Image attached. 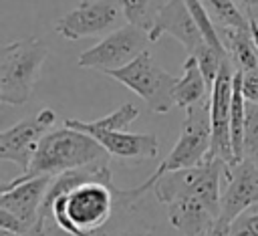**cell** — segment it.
<instances>
[{"instance_id":"29","label":"cell","mask_w":258,"mask_h":236,"mask_svg":"<svg viewBox=\"0 0 258 236\" xmlns=\"http://www.w3.org/2000/svg\"><path fill=\"white\" fill-rule=\"evenodd\" d=\"M256 167H258V161H256Z\"/></svg>"},{"instance_id":"11","label":"cell","mask_w":258,"mask_h":236,"mask_svg":"<svg viewBox=\"0 0 258 236\" xmlns=\"http://www.w3.org/2000/svg\"><path fill=\"white\" fill-rule=\"evenodd\" d=\"M161 34H169L171 38L181 42L187 54H196L204 44H208L183 0H167L157 8L153 24L149 28L151 42L159 40Z\"/></svg>"},{"instance_id":"3","label":"cell","mask_w":258,"mask_h":236,"mask_svg":"<svg viewBox=\"0 0 258 236\" xmlns=\"http://www.w3.org/2000/svg\"><path fill=\"white\" fill-rule=\"evenodd\" d=\"M109 151L89 133L62 125L60 129H50L22 175L14 180H32L38 175H58L69 169L105 163L109 161Z\"/></svg>"},{"instance_id":"2","label":"cell","mask_w":258,"mask_h":236,"mask_svg":"<svg viewBox=\"0 0 258 236\" xmlns=\"http://www.w3.org/2000/svg\"><path fill=\"white\" fill-rule=\"evenodd\" d=\"M232 165L208 159L200 165L163 173L155 186V198L167 206L169 224L183 236H202L222 216V190Z\"/></svg>"},{"instance_id":"30","label":"cell","mask_w":258,"mask_h":236,"mask_svg":"<svg viewBox=\"0 0 258 236\" xmlns=\"http://www.w3.org/2000/svg\"><path fill=\"white\" fill-rule=\"evenodd\" d=\"M202 236H204V234H202Z\"/></svg>"},{"instance_id":"18","label":"cell","mask_w":258,"mask_h":236,"mask_svg":"<svg viewBox=\"0 0 258 236\" xmlns=\"http://www.w3.org/2000/svg\"><path fill=\"white\" fill-rule=\"evenodd\" d=\"M206 10L210 12L216 26H236V28H248L250 20L242 12L236 0H202Z\"/></svg>"},{"instance_id":"8","label":"cell","mask_w":258,"mask_h":236,"mask_svg":"<svg viewBox=\"0 0 258 236\" xmlns=\"http://www.w3.org/2000/svg\"><path fill=\"white\" fill-rule=\"evenodd\" d=\"M125 12L121 0H81L71 12L54 22L56 34L69 40L107 36L123 26Z\"/></svg>"},{"instance_id":"23","label":"cell","mask_w":258,"mask_h":236,"mask_svg":"<svg viewBox=\"0 0 258 236\" xmlns=\"http://www.w3.org/2000/svg\"><path fill=\"white\" fill-rule=\"evenodd\" d=\"M32 226H28L26 222H22L18 216H14L8 210L0 208V232L4 234H12V236H20L24 232H28Z\"/></svg>"},{"instance_id":"25","label":"cell","mask_w":258,"mask_h":236,"mask_svg":"<svg viewBox=\"0 0 258 236\" xmlns=\"http://www.w3.org/2000/svg\"><path fill=\"white\" fill-rule=\"evenodd\" d=\"M204 236H232V222L220 216V218L208 228V232H206Z\"/></svg>"},{"instance_id":"22","label":"cell","mask_w":258,"mask_h":236,"mask_svg":"<svg viewBox=\"0 0 258 236\" xmlns=\"http://www.w3.org/2000/svg\"><path fill=\"white\" fill-rule=\"evenodd\" d=\"M232 236H258V210H246L232 220Z\"/></svg>"},{"instance_id":"27","label":"cell","mask_w":258,"mask_h":236,"mask_svg":"<svg viewBox=\"0 0 258 236\" xmlns=\"http://www.w3.org/2000/svg\"><path fill=\"white\" fill-rule=\"evenodd\" d=\"M2 236H12V234H4V232H2ZM20 236H48V232H46V218L40 216V218L34 222V226H32L28 232L20 234Z\"/></svg>"},{"instance_id":"19","label":"cell","mask_w":258,"mask_h":236,"mask_svg":"<svg viewBox=\"0 0 258 236\" xmlns=\"http://www.w3.org/2000/svg\"><path fill=\"white\" fill-rule=\"evenodd\" d=\"M183 2L187 4V8H189V12H191L196 24L200 26V30H202L206 42H208L212 48H216L218 52H222L224 56H228V52H226V48H224V44H222L218 26H216V22L212 20V16H210V12L206 10V6L202 4V0H183Z\"/></svg>"},{"instance_id":"12","label":"cell","mask_w":258,"mask_h":236,"mask_svg":"<svg viewBox=\"0 0 258 236\" xmlns=\"http://www.w3.org/2000/svg\"><path fill=\"white\" fill-rule=\"evenodd\" d=\"M254 206H258V167L254 161L242 159L226 173L222 190V218L232 222Z\"/></svg>"},{"instance_id":"21","label":"cell","mask_w":258,"mask_h":236,"mask_svg":"<svg viewBox=\"0 0 258 236\" xmlns=\"http://www.w3.org/2000/svg\"><path fill=\"white\" fill-rule=\"evenodd\" d=\"M244 159L258 161V105L246 103V127H244Z\"/></svg>"},{"instance_id":"4","label":"cell","mask_w":258,"mask_h":236,"mask_svg":"<svg viewBox=\"0 0 258 236\" xmlns=\"http://www.w3.org/2000/svg\"><path fill=\"white\" fill-rule=\"evenodd\" d=\"M210 147H212V117H210V101H206L185 109V119L181 123V131L175 145L143 184H139L133 190H123L125 204H133L135 200L143 198L149 190H153L155 182L163 173L194 167L208 161Z\"/></svg>"},{"instance_id":"20","label":"cell","mask_w":258,"mask_h":236,"mask_svg":"<svg viewBox=\"0 0 258 236\" xmlns=\"http://www.w3.org/2000/svg\"><path fill=\"white\" fill-rule=\"evenodd\" d=\"M121 6H123L127 22H131L135 26H141L145 30L151 28L155 12H157L153 0H121Z\"/></svg>"},{"instance_id":"14","label":"cell","mask_w":258,"mask_h":236,"mask_svg":"<svg viewBox=\"0 0 258 236\" xmlns=\"http://www.w3.org/2000/svg\"><path fill=\"white\" fill-rule=\"evenodd\" d=\"M93 135L111 157L121 161H145L155 159L159 153V141L153 133H131V131H85Z\"/></svg>"},{"instance_id":"26","label":"cell","mask_w":258,"mask_h":236,"mask_svg":"<svg viewBox=\"0 0 258 236\" xmlns=\"http://www.w3.org/2000/svg\"><path fill=\"white\" fill-rule=\"evenodd\" d=\"M236 2L242 8V12L248 16V20L258 24V0H236Z\"/></svg>"},{"instance_id":"9","label":"cell","mask_w":258,"mask_h":236,"mask_svg":"<svg viewBox=\"0 0 258 236\" xmlns=\"http://www.w3.org/2000/svg\"><path fill=\"white\" fill-rule=\"evenodd\" d=\"M234 77L236 69L230 58H226L220 67V73L212 87L210 97V117H212V147L208 159H222L228 165H234V149H232V97H234Z\"/></svg>"},{"instance_id":"6","label":"cell","mask_w":258,"mask_h":236,"mask_svg":"<svg viewBox=\"0 0 258 236\" xmlns=\"http://www.w3.org/2000/svg\"><path fill=\"white\" fill-rule=\"evenodd\" d=\"M109 77L119 81L123 87L133 91L137 97L145 101V105L153 113H167L171 107H175L173 101V87L177 79L163 71L151 56L149 50L139 54L135 61L125 65L123 69L111 71Z\"/></svg>"},{"instance_id":"17","label":"cell","mask_w":258,"mask_h":236,"mask_svg":"<svg viewBox=\"0 0 258 236\" xmlns=\"http://www.w3.org/2000/svg\"><path fill=\"white\" fill-rule=\"evenodd\" d=\"M139 117V107L133 103H125L115 111L107 113L95 121H81V119H67L64 125L79 129V131H127L129 125Z\"/></svg>"},{"instance_id":"5","label":"cell","mask_w":258,"mask_h":236,"mask_svg":"<svg viewBox=\"0 0 258 236\" xmlns=\"http://www.w3.org/2000/svg\"><path fill=\"white\" fill-rule=\"evenodd\" d=\"M48 48L38 36L8 42L0 54V101L4 105H24L40 77Z\"/></svg>"},{"instance_id":"15","label":"cell","mask_w":258,"mask_h":236,"mask_svg":"<svg viewBox=\"0 0 258 236\" xmlns=\"http://www.w3.org/2000/svg\"><path fill=\"white\" fill-rule=\"evenodd\" d=\"M222 44L238 73L258 69V44L252 34V28L236 26H218Z\"/></svg>"},{"instance_id":"7","label":"cell","mask_w":258,"mask_h":236,"mask_svg":"<svg viewBox=\"0 0 258 236\" xmlns=\"http://www.w3.org/2000/svg\"><path fill=\"white\" fill-rule=\"evenodd\" d=\"M149 42H151L149 30L135 26L131 22H125L117 30L109 32L103 40L87 48L77 58V65L81 69H93L109 75L111 71L123 69L131 61H135L139 54H143Z\"/></svg>"},{"instance_id":"13","label":"cell","mask_w":258,"mask_h":236,"mask_svg":"<svg viewBox=\"0 0 258 236\" xmlns=\"http://www.w3.org/2000/svg\"><path fill=\"white\" fill-rule=\"evenodd\" d=\"M54 175H38L32 180H10L0 190V208L12 212L28 226L40 218L44 196Z\"/></svg>"},{"instance_id":"1","label":"cell","mask_w":258,"mask_h":236,"mask_svg":"<svg viewBox=\"0 0 258 236\" xmlns=\"http://www.w3.org/2000/svg\"><path fill=\"white\" fill-rule=\"evenodd\" d=\"M123 190L113 186L109 161L62 171L52 178L40 216H50L69 236H105Z\"/></svg>"},{"instance_id":"16","label":"cell","mask_w":258,"mask_h":236,"mask_svg":"<svg viewBox=\"0 0 258 236\" xmlns=\"http://www.w3.org/2000/svg\"><path fill=\"white\" fill-rule=\"evenodd\" d=\"M210 97H212V89H210V85H208V81H206L196 56L187 54V58L183 63V75L177 79V83L173 87L175 107L189 109L194 105L210 101Z\"/></svg>"},{"instance_id":"28","label":"cell","mask_w":258,"mask_h":236,"mask_svg":"<svg viewBox=\"0 0 258 236\" xmlns=\"http://www.w3.org/2000/svg\"><path fill=\"white\" fill-rule=\"evenodd\" d=\"M119 236H151V230H143V232H127V234H119Z\"/></svg>"},{"instance_id":"24","label":"cell","mask_w":258,"mask_h":236,"mask_svg":"<svg viewBox=\"0 0 258 236\" xmlns=\"http://www.w3.org/2000/svg\"><path fill=\"white\" fill-rule=\"evenodd\" d=\"M240 83H242V93L246 101L258 105V69L240 73Z\"/></svg>"},{"instance_id":"10","label":"cell","mask_w":258,"mask_h":236,"mask_svg":"<svg viewBox=\"0 0 258 236\" xmlns=\"http://www.w3.org/2000/svg\"><path fill=\"white\" fill-rule=\"evenodd\" d=\"M54 123L56 113L50 107H44L32 117H26L4 129L0 133V159L12 161L20 165L22 171H26L38 149V143L50 129H54Z\"/></svg>"}]
</instances>
